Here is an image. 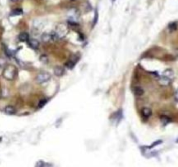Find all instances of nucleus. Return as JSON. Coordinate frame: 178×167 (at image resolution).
<instances>
[{
  "mask_svg": "<svg viewBox=\"0 0 178 167\" xmlns=\"http://www.w3.org/2000/svg\"><path fill=\"white\" fill-rule=\"evenodd\" d=\"M134 93H135L136 96L141 97V96L143 95V93H144V91H143V89L142 88V87L137 86V87H135V89H134Z\"/></svg>",
  "mask_w": 178,
  "mask_h": 167,
  "instance_id": "obj_12",
  "label": "nucleus"
},
{
  "mask_svg": "<svg viewBox=\"0 0 178 167\" xmlns=\"http://www.w3.org/2000/svg\"><path fill=\"white\" fill-rule=\"evenodd\" d=\"M11 1H14L15 2V1H18V0H11Z\"/></svg>",
  "mask_w": 178,
  "mask_h": 167,
  "instance_id": "obj_21",
  "label": "nucleus"
},
{
  "mask_svg": "<svg viewBox=\"0 0 178 167\" xmlns=\"http://www.w3.org/2000/svg\"><path fill=\"white\" fill-rule=\"evenodd\" d=\"M162 75L165 76V77H167V78H169V79H172L173 78V76H174V73H173V71H171V70L168 69V70H166V71L163 72V74H162Z\"/></svg>",
  "mask_w": 178,
  "mask_h": 167,
  "instance_id": "obj_13",
  "label": "nucleus"
},
{
  "mask_svg": "<svg viewBox=\"0 0 178 167\" xmlns=\"http://www.w3.org/2000/svg\"><path fill=\"white\" fill-rule=\"evenodd\" d=\"M18 39L21 42H28L30 40V36L27 32H22V33L19 34Z\"/></svg>",
  "mask_w": 178,
  "mask_h": 167,
  "instance_id": "obj_10",
  "label": "nucleus"
},
{
  "mask_svg": "<svg viewBox=\"0 0 178 167\" xmlns=\"http://www.w3.org/2000/svg\"><path fill=\"white\" fill-rule=\"evenodd\" d=\"M158 82H159V84H161V85L168 86L170 84V82H171V79H169V78H167V77L162 75L158 78Z\"/></svg>",
  "mask_w": 178,
  "mask_h": 167,
  "instance_id": "obj_5",
  "label": "nucleus"
},
{
  "mask_svg": "<svg viewBox=\"0 0 178 167\" xmlns=\"http://www.w3.org/2000/svg\"><path fill=\"white\" fill-rule=\"evenodd\" d=\"M55 32L59 39L64 38L66 36V34L68 33V25H66L65 24H59L56 26Z\"/></svg>",
  "mask_w": 178,
  "mask_h": 167,
  "instance_id": "obj_2",
  "label": "nucleus"
},
{
  "mask_svg": "<svg viewBox=\"0 0 178 167\" xmlns=\"http://www.w3.org/2000/svg\"><path fill=\"white\" fill-rule=\"evenodd\" d=\"M17 74H18V71H17V68L12 64H9L7 65L4 70L3 75L4 78L7 79V80H13V79L16 78Z\"/></svg>",
  "mask_w": 178,
  "mask_h": 167,
  "instance_id": "obj_1",
  "label": "nucleus"
},
{
  "mask_svg": "<svg viewBox=\"0 0 178 167\" xmlns=\"http://www.w3.org/2000/svg\"><path fill=\"white\" fill-rule=\"evenodd\" d=\"M4 113H6L7 115H13L16 113V108L12 105H7L4 110Z\"/></svg>",
  "mask_w": 178,
  "mask_h": 167,
  "instance_id": "obj_7",
  "label": "nucleus"
},
{
  "mask_svg": "<svg viewBox=\"0 0 178 167\" xmlns=\"http://www.w3.org/2000/svg\"><path fill=\"white\" fill-rule=\"evenodd\" d=\"M50 78L51 75L48 72H40L36 77V80L38 84H43L44 82H47L48 80H50Z\"/></svg>",
  "mask_w": 178,
  "mask_h": 167,
  "instance_id": "obj_3",
  "label": "nucleus"
},
{
  "mask_svg": "<svg viewBox=\"0 0 178 167\" xmlns=\"http://www.w3.org/2000/svg\"><path fill=\"white\" fill-rule=\"evenodd\" d=\"M45 104H46V100H45V99H44V100H42V101L39 102V104H38V107H43Z\"/></svg>",
  "mask_w": 178,
  "mask_h": 167,
  "instance_id": "obj_18",
  "label": "nucleus"
},
{
  "mask_svg": "<svg viewBox=\"0 0 178 167\" xmlns=\"http://www.w3.org/2000/svg\"><path fill=\"white\" fill-rule=\"evenodd\" d=\"M77 60H78L77 57L73 56L72 58H70L67 62H66L65 66L67 67V68H69V69H72L73 67L76 65V62H77Z\"/></svg>",
  "mask_w": 178,
  "mask_h": 167,
  "instance_id": "obj_4",
  "label": "nucleus"
},
{
  "mask_svg": "<svg viewBox=\"0 0 178 167\" xmlns=\"http://www.w3.org/2000/svg\"><path fill=\"white\" fill-rule=\"evenodd\" d=\"M54 73H55L56 76L62 77L64 74V70L63 67H61V66H56L55 68H54Z\"/></svg>",
  "mask_w": 178,
  "mask_h": 167,
  "instance_id": "obj_9",
  "label": "nucleus"
},
{
  "mask_svg": "<svg viewBox=\"0 0 178 167\" xmlns=\"http://www.w3.org/2000/svg\"><path fill=\"white\" fill-rule=\"evenodd\" d=\"M151 114H152V111H151V109L149 108V107H143L142 109V115L143 118H149V117L151 116Z\"/></svg>",
  "mask_w": 178,
  "mask_h": 167,
  "instance_id": "obj_6",
  "label": "nucleus"
},
{
  "mask_svg": "<svg viewBox=\"0 0 178 167\" xmlns=\"http://www.w3.org/2000/svg\"><path fill=\"white\" fill-rule=\"evenodd\" d=\"M161 143H162V141H161V140H159V141H155V143H153L149 147H150V148H152V147H155V145H157V144H161Z\"/></svg>",
  "mask_w": 178,
  "mask_h": 167,
  "instance_id": "obj_19",
  "label": "nucleus"
},
{
  "mask_svg": "<svg viewBox=\"0 0 178 167\" xmlns=\"http://www.w3.org/2000/svg\"><path fill=\"white\" fill-rule=\"evenodd\" d=\"M161 122H162V123L165 125V124H167L168 123H169L170 122V118L167 116H162L161 117Z\"/></svg>",
  "mask_w": 178,
  "mask_h": 167,
  "instance_id": "obj_15",
  "label": "nucleus"
},
{
  "mask_svg": "<svg viewBox=\"0 0 178 167\" xmlns=\"http://www.w3.org/2000/svg\"><path fill=\"white\" fill-rule=\"evenodd\" d=\"M174 98H175V100H176V101L178 102V91L175 92V94H174Z\"/></svg>",
  "mask_w": 178,
  "mask_h": 167,
  "instance_id": "obj_20",
  "label": "nucleus"
},
{
  "mask_svg": "<svg viewBox=\"0 0 178 167\" xmlns=\"http://www.w3.org/2000/svg\"><path fill=\"white\" fill-rule=\"evenodd\" d=\"M41 39H42V41H43L44 43H50V42H52L51 33H44L41 36Z\"/></svg>",
  "mask_w": 178,
  "mask_h": 167,
  "instance_id": "obj_8",
  "label": "nucleus"
},
{
  "mask_svg": "<svg viewBox=\"0 0 178 167\" xmlns=\"http://www.w3.org/2000/svg\"><path fill=\"white\" fill-rule=\"evenodd\" d=\"M22 14H23V11H22L21 9L13 10V11H11V16H18V15H22Z\"/></svg>",
  "mask_w": 178,
  "mask_h": 167,
  "instance_id": "obj_14",
  "label": "nucleus"
},
{
  "mask_svg": "<svg viewBox=\"0 0 178 167\" xmlns=\"http://www.w3.org/2000/svg\"><path fill=\"white\" fill-rule=\"evenodd\" d=\"M73 1H74V0H73Z\"/></svg>",
  "mask_w": 178,
  "mask_h": 167,
  "instance_id": "obj_22",
  "label": "nucleus"
},
{
  "mask_svg": "<svg viewBox=\"0 0 178 167\" xmlns=\"http://www.w3.org/2000/svg\"><path fill=\"white\" fill-rule=\"evenodd\" d=\"M97 19H98V12L97 11H96L95 12V16H94V24H96V23H97Z\"/></svg>",
  "mask_w": 178,
  "mask_h": 167,
  "instance_id": "obj_17",
  "label": "nucleus"
},
{
  "mask_svg": "<svg viewBox=\"0 0 178 167\" xmlns=\"http://www.w3.org/2000/svg\"><path fill=\"white\" fill-rule=\"evenodd\" d=\"M28 42H29L30 46H31L32 49L38 50L39 48V42L38 40H37V39H31V40H29Z\"/></svg>",
  "mask_w": 178,
  "mask_h": 167,
  "instance_id": "obj_11",
  "label": "nucleus"
},
{
  "mask_svg": "<svg viewBox=\"0 0 178 167\" xmlns=\"http://www.w3.org/2000/svg\"><path fill=\"white\" fill-rule=\"evenodd\" d=\"M176 27H177L176 23H171V24H169V28L170 31H175V30H176Z\"/></svg>",
  "mask_w": 178,
  "mask_h": 167,
  "instance_id": "obj_16",
  "label": "nucleus"
}]
</instances>
